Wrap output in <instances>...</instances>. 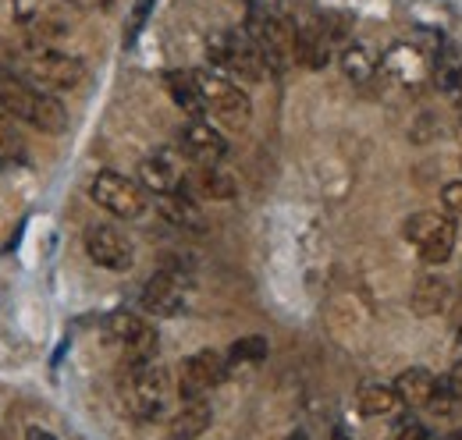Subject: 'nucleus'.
I'll use <instances>...</instances> for the list:
<instances>
[{
    "instance_id": "nucleus-20",
    "label": "nucleus",
    "mask_w": 462,
    "mask_h": 440,
    "mask_svg": "<svg viewBox=\"0 0 462 440\" xmlns=\"http://www.w3.org/2000/svg\"><path fill=\"white\" fill-rule=\"evenodd\" d=\"M416 249H420V260H423L427 267H445V263L452 260V252H456V220L441 217L438 227H434Z\"/></svg>"
},
{
    "instance_id": "nucleus-33",
    "label": "nucleus",
    "mask_w": 462,
    "mask_h": 440,
    "mask_svg": "<svg viewBox=\"0 0 462 440\" xmlns=\"http://www.w3.org/2000/svg\"><path fill=\"white\" fill-rule=\"evenodd\" d=\"M25 440H58L51 430H43V426H29V434H25Z\"/></svg>"
},
{
    "instance_id": "nucleus-23",
    "label": "nucleus",
    "mask_w": 462,
    "mask_h": 440,
    "mask_svg": "<svg viewBox=\"0 0 462 440\" xmlns=\"http://www.w3.org/2000/svg\"><path fill=\"white\" fill-rule=\"evenodd\" d=\"M356 408H359L363 416L377 419V416H395V412L402 408V401H399L395 387L366 384V387H359V390H356Z\"/></svg>"
},
{
    "instance_id": "nucleus-1",
    "label": "nucleus",
    "mask_w": 462,
    "mask_h": 440,
    "mask_svg": "<svg viewBox=\"0 0 462 440\" xmlns=\"http://www.w3.org/2000/svg\"><path fill=\"white\" fill-rule=\"evenodd\" d=\"M0 114L22 124H32L47 135H60L68 128V110L54 93L36 89L22 75H11L0 68Z\"/></svg>"
},
{
    "instance_id": "nucleus-26",
    "label": "nucleus",
    "mask_w": 462,
    "mask_h": 440,
    "mask_svg": "<svg viewBox=\"0 0 462 440\" xmlns=\"http://www.w3.org/2000/svg\"><path fill=\"white\" fill-rule=\"evenodd\" d=\"M459 398H462V384H456L452 377H441V380H438V390H434V398H430L434 416H452V412L459 408Z\"/></svg>"
},
{
    "instance_id": "nucleus-32",
    "label": "nucleus",
    "mask_w": 462,
    "mask_h": 440,
    "mask_svg": "<svg viewBox=\"0 0 462 440\" xmlns=\"http://www.w3.org/2000/svg\"><path fill=\"white\" fill-rule=\"evenodd\" d=\"M115 0H75V7H82V11H107Z\"/></svg>"
},
{
    "instance_id": "nucleus-22",
    "label": "nucleus",
    "mask_w": 462,
    "mask_h": 440,
    "mask_svg": "<svg viewBox=\"0 0 462 440\" xmlns=\"http://www.w3.org/2000/svg\"><path fill=\"white\" fill-rule=\"evenodd\" d=\"M157 210L171 220L174 227H185V231H203V214L192 199V192H171V196H157Z\"/></svg>"
},
{
    "instance_id": "nucleus-15",
    "label": "nucleus",
    "mask_w": 462,
    "mask_h": 440,
    "mask_svg": "<svg viewBox=\"0 0 462 440\" xmlns=\"http://www.w3.org/2000/svg\"><path fill=\"white\" fill-rule=\"evenodd\" d=\"M185 185H189L196 196L214 199V203L238 196V181H235V174H231L225 164H196V170L189 174ZM189 188H185V192H189Z\"/></svg>"
},
{
    "instance_id": "nucleus-38",
    "label": "nucleus",
    "mask_w": 462,
    "mask_h": 440,
    "mask_svg": "<svg viewBox=\"0 0 462 440\" xmlns=\"http://www.w3.org/2000/svg\"><path fill=\"white\" fill-rule=\"evenodd\" d=\"M68 4H75V0H68Z\"/></svg>"
},
{
    "instance_id": "nucleus-11",
    "label": "nucleus",
    "mask_w": 462,
    "mask_h": 440,
    "mask_svg": "<svg viewBox=\"0 0 462 440\" xmlns=\"http://www.w3.org/2000/svg\"><path fill=\"white\" fill-rule=\"evenodd\" d=\"M139 306L150 313V316H178L189 309V280L181 277V270H157L143 284L139 291Z\"/></svg>"
},
{
    "instance_id": "nucleus-24",
    "label": "nucleus",
    "mask_w": 462,
    "mask_h": 440,
    "mask_svg": "<svg viewBox=\"0 0 462 440\" xmlns=\"http://www.w3.org/2000/svg\"><path fill=\"white\" fill-rule=\"evenodd\" d=\"M430 75H434V82H438V89L462 110V54L456 50H445V54H438L434 60V68H430Z\"/></svg>"
},
{
    "instance_id": "nucleus-37",
    "label": "nucleus",
    "mask_w": 462,
    "mask_h": 440,
    "mask_svg": "<svg viewBox=\"0 0 462 440\" xmlns=\"http://www.w3.org/2000/svg\"><path fill=\"white\" fill-rule=\"evenodd\" d=\"M459 142H462V121H459Z\"/></svg>"
},
{
    "instance_id": "nucleus-4",
    "label": "nucleus",
    "mask_w": 462,
    "mask_h": 440,
    "mask_svg": "<svg viewBox=\"0 0 462 440\" xmlns=\"http://www.w3.org/2000/svg\"><path fill=\"white\" fill-rule=\"evenodd\" d=\"M178 384H171V373L161 362H146L128 370L125 377V405L135 419H164L171 408V398Z\"/></svg>"
},
{
    "instance_id": "nucleus-19",
    "label": "nucleus",
    "mask_w": 462,
    "mask_h": 440,
    "mask_svg": "<svg viewBox=\"0 0 462 440\" xmlns=\"http://www.w3.org/2000/svg\"><path fill=\"white\" fill-rule=\"evenodd\" d=\"M392 387H395V394H399L405 408H423V405H430V398L438 390V377L423 366H412V370L399 373V380Z\"/></svg>"
},
{
    "instance_id": "nucleus-28",
    "label": "nucleus",
    "mask_w": 462,
    "mask_h": 440,
    "mask_svg": "<svg viewBox=\"0 0 462 440\" xmlns=\"http://www.w3.org/2000/svg\"><path fill=\"white\" fill-rule=\"evenodd\" d=\"M438 220H441L438 214H412V217L405 220L402 234L412 242V245H420V242H423V238H427V234L438 227Z\"/></svg>"
},
{
    "instance_id": "nucleus-3",
    "label": "nucleus",
    "mask_w": 462,
    "mask_h": 440,
    "mask_svg": "<svg viewBox=\"0 0 462 440\" xmlns=\"http://www.w3.org/2000/svg\"><path fill=\"white\" fill-rule=\"evenodd\" d=\"M207 54L214 71L228 75L235 82H263L271 75L267 60L260 54V47L253 43V36L245 29H225V32H214L207 40Z\"/></svg>"
},
{
    "instance_id": "nucleus-36",
    "label": "nucleus",
    "mask_w": 462,
    "mask_h": 440,
    "mask_svg": "<svg viewBox=\"0 0 462 440\" xmlns=\"http://www.w3.org/2000/svg\"><path fill=\"white\" fill-rule=\"evenodd\" d=\"M289 440H306V434H302V430H299V434H291Z\"/></svg>"
},
{
    "instance_id": "nucleus-21",
    "label": "nucleus",
    "mask_w": 462,
    "mask_h": 440,
    "mask_svg": "<svg viewBox=\"0 0 462 440\" xmlns=\"http://www.w3.org/2000/svg\"><path fill=\"white\" fill-rule=\"evenodd\" d=\"M164 86H168V93H171L174 107L185 110L192 121H203L207 104H203V96H199V86H196V75H192V71H168V75H164Z\"/></svg>"
},
{
    "instance_id": "nucleus-34",
    "label": "nucleus",
    "mask_w": 462,
    "mask_h": 440,
    "mask_svg": "<svg viewBox=\"0 0 462 440\" xmlns=\"http://www.w3.org/2000/svg\"><path fill=\"white\" fill-rule=\"evenodd\" d=\"M452 380L462 384V355H459V362H456V370H452Z\"/></svg>"
},
{
    "instance_id": "nucleus-6",
    "label": "nucleus",
    "mask_w": 462,
    "mask_h": 440,
    "mask_svg": "<svg viewBox=\"0 0 462 440\" xmlns=\"http://www.w3.org/2000/svg\"><path fill=\"white\" fill-rule=\"evenodd\" d=\"M104 334L107 341L115 344L117 352L125 355V366L135 370V366H146V362H157V330L150 327L143 316L128 313V309H117L104 320Z\"/></svg>"
},
{
    "instance_id": "nucleus-9",
    "label": "nucleus",
    "mask_w": 462,
    "mask_h": 440,
    "mask_svg": "<svg viewBox=\"0 0 462 440\" xmlns=\"http://www.w3.org/2000/svg\"><path fill=\"white\" fill-rule=\"evenodd\" d=\"M82 245H86V256L104 267V270H115V274H125L132 270L135 263V249H132V238L117 227V224H107V220H93L82 234Z\"/></svg>"
},
{
    "instance_id": "nucleus-2",
    "label": "nucleus",
    "mask_w": 462,
    "mask_h": 440,
    "mask_svg": "<svg viewBox=\"0 0 462 440\" xmlns=\"http://www.w3.org/2000/svg\"><path fill=\"white\" fill-rule=\"evenodd\" d=\"M18 64H22L25 82H32L43 93H71L86 78V64L79 57L64 54V50H54L51 43H29V47H22Z\"/></svg>"
},
{
    "instance_id": "nucleus-8",
    "label": "nucleus",
    "mask_w": 462,
    "mask_h": 440,
    "mask_svg": "<svg viewBox=\"0 0 462 440\" xmlns=\"http://www.w3.org/2000/svg\"><path fill=\"white\" fill-rule=\"evenodd\" d=\"M89 199L97 206H104L107 214H115L121 220H135L146 214L150 206V196L139 181L117 174V170H100L93 181H89Z\"/></svg>"
},
{
    "instance_id": "nucleus-18",
    "label": "nucleus",
    "mask_w": 462,
    "mask_h": 440,
    "mask_svg": "<svg viewBox=\"0 0 462 440\" xmlns=\"http://www.w3.org/2000/svg\"><path fill=\"white\" fill-rule=\"evenodd\" d=\"M338 60H342V71H346L352 82H359V86L374 82L381 75V68H384V57L377 54L370 43H359V40H348Z\"/></svg>"
},
{
    "instance_id": "nucleus-35",
    "label": "nucleus",
    "mask_w": 462,
    "mask_h": 440,
    "mask_svg": "<svg viewBox=\"0 0 462 440\" xmlns=\"http://www.w3.org/2000/svg\"><path fill=\"white\" fill-rule=\"evenodd\" d=\"M445 440H462V426H459V430H452V434H448Z\"/></svg>"
},
{
    "instance_id": "nucleus-16",
    "label": "nucleus",
    "mask_w": 462,
    "mask_h": 440,
    "mask_svg": "<svg viewBox=\"0 0 462 440\" xmlns=\"http://www.w3.org/2000/svg\"><path fill=\"white\" fill-rule=\"evenodd\" d=\"M452 302V284L441 274H423L412 284V295H409V309L416 316H438L445 313Z\"/></svg>"
},
{
    "instance_id": "nucleus-25",
    "label": "nucleus",
    "mask_w": 462,
    "mask_h": 440,
    "mask_svg": "<svg viewBox=\"0 0 462 440\" xmlns=\"http://www.w3.org/2000/svg\"><path fill=\"white\" fill-rule=\"evenodd\" d=\"M267 352H271L267 337H256V334L253 337H238L228 348V366H260L267 359Z\"/></svg>"
},
{
    "instance_id": "nucleus-12",
    "label": "nucleus",
    "mask_w": 462,
    "mask_h": 440,
    "mask_svg": "<svg viewBox=\"0 0 462 440\" xmlns=\"http://www.w3.org/2000/svg\"><path fill=\"white\" fill-rule=\"evenodd\" d=\"M189 170L178 160V153L171 150H157L150 157L139 160V185L153 196H171V192H185Z\"/></svg>"
},
{
    "instance_id": "nucleus-7",
    "label": "nucleus",
    "mask_w": 462,
    "mask_h": 440,
    "mask_svg": "<svg viewBox=\"0 0 462 440\" xmlns=\"http://www.w3.org/2000/svg\"><path fill=\"white\" fill-rule=\"evenodd\" d=\"M192 75H196L199 96H203V104H207V114H214L217 121H225L231 128H242V124L249 121V114H253L249 96H245V89H242L235 78L214 71V68H196Z\"/></svg>"
},
{
    "instance_id": "nucleus-31",
    "label": "nucleus",
    "mask_w": 462,
    "mask_h": 440,
    "mask_svg": "<svg viewBox=\"0 0 462 440\" xmlns=\"http://www.w3.org/2000/svg\"><path fill=\"white\" fill-rule=\"evenodd\" d=\"M150 4H153V0H139V7H135V18H132V36H135V32H139V25L146 22V11H150Z\"/></svg>"
},
{
    "instance_id": "nucleus-14",
    "label": "nucleus",
    "mask_w": 462,
    "mask_h": 440,
    "mask_svg": "<svg viewBox=\"0 0 462 440\" xmlns=\"http://www.w3.org/2000/svg\"><path fill=\"white\" fill-rule=\"evenodd\" d=\"M178 142H181V153L196 164H221L225 153H228V139L207 121H189L181 128Z\"/></svg>"
},
{
    "instance_id": "nucleus-13",
    "label": "nucleus",
    "mask_w": 462,
    "mask_h": 440,
    "mask_svg": "<svg viewBox=\"0 0 462 440\" xmlns=\"http://www.w3.org/2000/svg\"><path fill=\"white\" fill-rule=\"evenodd\" d=\"M14 22L36 36V43H47L68 32V22L54 0H14Z\"/></svg>"
},
{
    "instance_id": "nucleus-27",
    "label": "nucleus",
    "mask_w": 462,
    "mask_h": 440,
    "mask_svg": "<svg viewBox=\"0 0 462 440\" xmlns=\"http://www.w3.org/2000/svg\"><path fill=\"white\" fill-rule=\"evenodd\" d=\"M22 157H25V142L11 128V117L0 114V164H18Z\"/></svg>"
},
{
    "instance_id": "nucleus-17",
    "label": "nucleus",
    "mask_w": 462,
    "mask_h": 440,
    "mask_svg": "<svg viewBox=\"0 0 462 440\" xmlns=\"http://www.w3.org/2000/svg\"><path fill=\"white\" fill-rule=\"evenodd\" d=\"M210 423H214V408H210L207 398H199V401H181V408L171 416L168 434H171V440H196L210 430Z\"/></svg>"
},
{
    "instance_id": "nucleus-10",
    "label": "nucleus",
    "mask_w": 462,
    "mask_h": 440,
    "mask_svg": "<svg viewBox=\"0 0 462 440\" xmlns=\"http://www.w3.org/2000/svg\"><path fill=\"white\" fill-rule=\"evenodd\" d=\"M228 380V355L214 352V348H203L196 355H189L181 362V373H178V398L181 401H199L203 394H210L214 387H221Z\"/></svg>"
},
{
    "instance_id": "nucleus-5",
    "label": "nucleus",
    "mask_w": 462,
    "mask_h": 440,
    "mask_svg": "<svg viewBox=\"0 0 462 440\" xmlns=\"http://www.w3.org/2000/svg\"><path fill=\"white\" fill-rule=\"evenodd\" d=\"M242 29H245V32L253 36V43L260 47V54L267 60L271 75L289 71L291 64L299 60V54H295V29H291L282 14H274V11L260 7V4H253Z\"/></svg>"
},
{
    "instance_id": "nucleus-30",
    "label": "nucleus",
    "mask_w": 462,
    "mask_h": 440,
    "mask_svg": "<svg viewBox=\"0 0 462 440\" xmlns=\"http://www.w3.org/2000/svg\"><path fill=\"white\" fill-rule=\"evenodd\" d=\"M392 440H427V430H423L420 419H402V423L395 426V437Z\"/></svg>"
},
{
    "instance_id": "nucleus-29",
    "label": "nucleus",
    "mask_w": 462,
    "mask_h": 440,
    "mask_svg": "<svg viewBox=\"0 0 462 440\" xmlns=\"http://www.w3.org/2000/svg\"><path fill=\"white\" fill-rule=\"evenodd\" d=\"M441 206L452 220H462V178L459 181H448L441 188Z\"/></svg>"
}]
</instances>
